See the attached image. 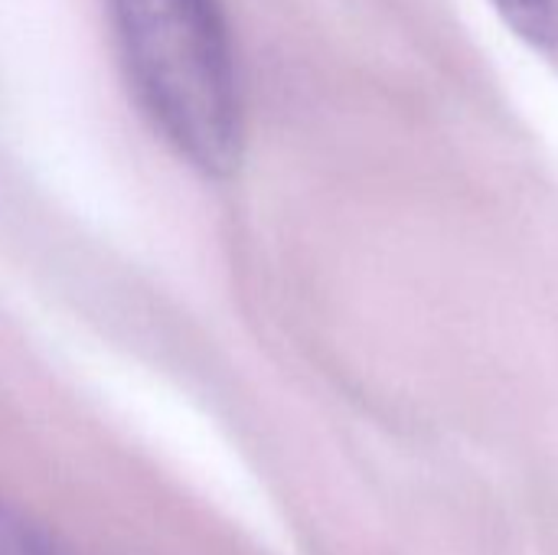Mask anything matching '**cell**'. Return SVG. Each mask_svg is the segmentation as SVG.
Masks as SVG:
<instances>
[{
  "instance_id": "6da1fadb",
  "label": "cell",
  "mask_w": 558,
  "mask_h": 555,
  "mask_svg": "<svg viewBox=\"0 0 558 555\" xmlns=\"http://www.w3.org/2000/svg\"><path fill=\"white\" fill-rule=\"evenodd\" d=\"M134 92L196 170L222 177L242 154V92L219 0H111Z\"/></svg>"
},
{
  "instance_id": "7a4b0ae2",
  "label": "cell",
  "mask_w": 558,
  "mask_h": 555,
  "mask_svg": "<svg viewBox=\"0 0 558 555\" xmlns=\"http://www.w3.org/2000/svg\"><path fill=\"white\" fill-rule=\"evenodd\" d=\"M500 16L539 49L558 46V0H494Z\"/></svg>"
}]
</instances>
